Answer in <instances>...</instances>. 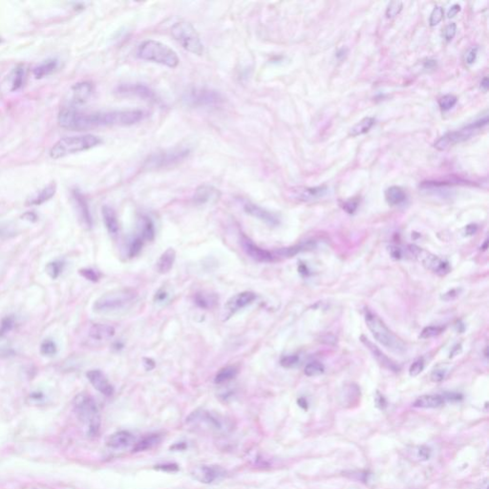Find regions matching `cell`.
Here are the masks:
<instances>
[{"mask_svg":"<svg viewBox=\"0 0 489 489\" xmlns=\"http://www.w3.org/2000/svg\"><path fill=\"white\" fill-rule=\"evenodd\" d=\"M244 210L247 214L251 216V217H255L256 219L267 224L268 226L275 227V226H277L279 224L278 218L274 213L269 212L268 210L265 209V208L255 205L253 203H249V202L246 203L244 205Z\"/></svg>","mask_w":489,"mask_h":489,"instance_id":"20","label":"cell"},{"mask_svg":"<svg viewBox=\"0 0 489 489\" xmlns=\"http://www.w3.org/2000/svg\"><path fill=\"white\" fill-rule=\"evenodd\" d=\"M101 138L96 135L85 134L64 137L57 141L49 151L52 159L59 160L70 155L80 153L101 144Z\"/></svg>","mask_w":489,"mask_h":489,"instance_id":"2","label":"cell"},{"mask_svg":"<svg viewBox=\"0 0 489 489\" xmlns=\"http://www.w3.org/2000/svg\"><path fill=\"white\" fill-rule=\"evenodd\" d=\"M138 57L143 61H150L169 68L177 67L179 65V57L173 49L160 41H143L140 44L137 51Z\"/></svg>","mask_w":489,"mask_h":489,"instance_id":"4","label":"cell"},{"mask_svg":"<svg viewBox=\"0 0 489 489\" xmlns=\"http://www.w3.org/2000/svg\"><path fill=\"white\" fill-rule=\"evenodd\" d=\"M389 253L391 255V257L395 260H401L404 257L403 250L399 247H390L389 248Z\"/></svg>","mask_w":489,"mask_h":489,"instance_id":"55","label":"cell"},{"mask_svg":"<svg viewBox=\"0 0 489 489\" xmlns=\"http://www.w3.org/2000/svg\"><path fill=\"white\" fill-rule=\"evenodd\" d=\"M443 331L444 328L441 326H429L422 330L420 337L422 339H428V338H432L434 336L441 335Z\"/></svg>","mask_w":489,"mask_h":489,"instance_id":"39","label":"cell"},{"mask_svg":"<svg viewBox=\"0 0 489 489\" xmlns=\"http://www.w3.org/2000/svg\"><path fill=\"white\" fill-rule=\"evenodd\" d=\"M56 191H57L56 183H51V184L47 185L46 187H44L42 189H41L40 191H38L37 193L32 195L26 202V205L27 206H41L42 204L49 201L50 199H52L56 194Z\"/></svg>","mask_w":489,"mask_h":489,"instance_id":"25","label":"cell"},{"mask_svg":"<svg viewBox=\"0 0 489 489\" xmlns=\"http://www.w3.org/2000/svg\"><path fill=\"white\" fill-rule=\"evenodd\" d=\"M62 268H63L62 262H51V263L48 264L47 267H46V271H47L48 275H49V276H50L51 278L56 279V278H58V277L61 275Z\"/></svg>","mask_w":489,"mask_h":489,"instance_id":"40","label":"cell"},{"mask_svg":"<svg viewBox=\"0 0 489 489\" xmlns=\"http://www.w3.org/2000/svg\"><path fill=\"white\" fill-rule=\"evenodd\" d=\"M361 341L368 348L369 351L372 353V355L376 359V361L378 362L382 366L389 369L391 371H395V372L399 371V367L395 365V362L392 361L387 355H385L384 353H382L379 348L376 347L375 344H373L372 342L370 341L368 338H366L365 336L362 335Z\"/></svg>","mask_w":489,"mask_h":489,"instance_id":"24","label":"cell"},{"mask_svg":"<svg viewBox=\"0 0 489 489\" xmlns=\"http://www.w3.org/2000/svg\"><path fill=\"white\" fill-rule=\"evenodd\" d=\"M138 296L137 292L133 288H124L115 289L101 295L94 303L95 312L97 313H111L121 309L136 300Z\"/></svg>","mask_w":489,"mask_h":489,"instance_id":"7","label":"cell"},{"mask_svg":"<svg viewBox=\"0 0 489 489\" xmlns=\"http://www.w3.org/2000/svg\"><path fill=\"white\" fill-rule=\"evenodd\" d=\"M444 403V397L440 395H423L418 397L414 402L416 408H439Z\"/></svg>","mask_w":489,"mask_h":489,"instance_id":"29","label":"cell"},{"mask_svg":"<svg viewBox=\"0 0 489 489\" xmlns=\"http://www.w3.org/2000/svg\"><path fill=\"white\" fill-rule=\"evenodd\" d=\"M220 196L221 193L217 188L212 186L203 185L196 189L193 199L197 205H206L218 201Z\"/></svg>","mask_w":489,"mask_h":489,"instance_id":"23","label":"cell"},{"mask_svg":"<svg viewBox=\"0 0 489 489\" xmlns=\"http://www.w3.org/2000/svg\"><path fill=\"white\" fill-rule=\"evenodd\" d=\"M188 155L189 150L188 148H174L162 152H158L156 154L151 155L148 158L146 162V167L153 169L168 168L185 160Z\"/></svg>","mask_w":489,"mask_h":489,"instance_id":"10","label":"cell"},{"mask_svg":"<svg viewBox=\"0 0 489 489\" xmlns=\"http://www.w3.org/2000/svg\"><path fill=\"white\" fill-rule=\"evenodd\" d=\"M184 100L189 105L197 107L214 106L224 101L220 93L206 88H192L188 90Z\"/></svg>","mask_w":489,"mask_h":489,"instance_id":"12","label":"cell"},{"mask_svg":"<svg viewBox=\"0 0 489 489\" xmlns=\"http://www.w3.org/2000/svg\"><path fill=\"white\" fill-rule=\"evenodd\" d=\"M456 32H457V25L452 22L443 29V32H442L443 39L446 41H452L455 37Z\"/></svg>","mask_w":489,"mask_h":489,"instance_id":"48","label":"cell"},{"mask_svg":"<svg viewBox=\"0 0 489 489\" xmlns=\"http://www.w3.org/2000/svg\"><path fill=\"white\" fill-rule=\"evenodd\" d=\"M41 353L45 356H53L57 353L56 343L51 339H45L41 346Z\"/></svg>","mask_w":489,"mask_h":489,"instance_id":"42","label":"cell"},{"mask_svg":"<svg viewBox=\"0 0 489 489\" xmlns=\"http://www.w3.org/2000/svg\"><path fill=\"white\" fill-rule=\"evenodd\" d=\"M357 206H358V200L356 199H350L348 201L345 202L343 204V209L348 212L350 214H353L356 210L357 208Z\"/></svg>","mask_w":489,"mask_h":489,"instance_id":"52","label":"cell"},{"mask_svg":"<svg viewBox=\"0 0 489 489\" xmlns=\"http://www.w3.org/2000/svg\"><path fill=\"white\" fill-rule=\"evenodd\" d=\"M299 361L297 355H286L281 359V365L286 368H292Z\"/></svg>","mask_w":489,"mask_h":489,"instance_id":"51","label":"cell"},{"mask_svg":"<svg viewBox=\"0 0 489 489\" xmlns=\"http://www.w3.org/2000/svg\"><path fill=\"white\" fill-rule=\"evenodd\" d=\"M402 7L403 5L401 1H392L386 10V16L388 19H394L402 12Z\"/></svg>","mask_w":489,"mask_h":489,"instance_id":"43","label":"cell"},{"mask_svg":"<svg viewBox=\"0 0 489 489\" xmlns=\"http://www.w3.org/2000/svg\"><path fill=\"white\" fill-rule=\"evenodd\" d=\"M487 122H488V116L485 115L483 118L480 119L479 121L469 124L463 129L458 130V131H453V132H449L447 134L442 136L441 139H439L438 141H436L434 147H435L436 149H438L440 151H444V150L448 149L449 148L455 146L459 142L468 140L470 137H472L473 135L475 134L476 131H478L479 129H481L484 125H486Z\"/></svg>","mask_w":489,"mask_h":489,"instance_id":"9","label":"cell"},{"mask_svg":"<svg viewBox=\"0 0 489 489\" xmlns=\"http://www.w3.org/2000/svg\"><path fill=\"white\" fill-rule=\"evenodd\" d=\"M117 92L122 96H128V97H137L142 100L149 101H157V97L150 88L143 85V84H139V83H126V84H121L120 85Z\"/></svg>","mask_w":489,"mask_h":489,"instance_id":"14","label":"cell"},{"mask_svg":"<svg viewBox=\"0 0 489 489\" xmlns=\"http://www.w3.org/2000/svg\"><path fill=\"white\" fill-rule=\"evenodd\" d=\"M461 292H462L461 288L451 289V291H449L447 293H445L444 295H442V300H444V301H452V300H454V299H456V298L460 295Z\"/></svg>","mask_w":489,"mask_h":489,"instance_id":"53","label":"cell"},{"mask_svg":"<svg viewBox=\"0 0 489 489\" xmlns=\"http://www.w3.org/2000/svg\"><path fill=\"white\" fill-rule=\"evenodd\" d=\"M238 375V368L235 366H227L222 368L215 376L214 382L217 384H223L230 382Z\"/></svg>","mask_w":489,"mask_h":489,"instance_id":"35","label":"cell"},{"mask_svg":"<svg viewBox=\"0 0 489 489\" xmlns=\"http://www.w3.org/2000/svg\"><path fill=\"white\" fill-rule=\"evenodd\" d=\"M101 214H102V220L104 223V226L107 229L109 234L117 236L119 233L120 226H119L118 217L114 209L109 206H103L101 208Z\"/></svg>","mask_w":489,"mask_h":489,"instance_id":"27","label":"cell"},{"mask_svg":"<svg viewBox=\"0 0 489 489\" xmlns=\"http://www.w3.org/2000/svg\"><path fill=\"white\" fill-rule=\"evenodd\" d=\"M327 192H328V188L326 186L315 187V188L296 187V188H291L289 196L298 201L311 202L320 199L327 194Z\"/></svg>","mask_w":489,"mask_h":489,"instance_id":"15","label":"cell"},{"mask_svg":"<svg viewBox=\"0 0 489 489\" xmlns=\"http://www.w3.org/2000/svg\"><path fill=\"white\" fill-rule=\"evenodd\" d=\"M487 244H488V242H487V240H486V241L484 242V245H483V247H482V248L483 249V250H485V249L487 248Z\"/></svg>","mask_w":489,"mask_h":489,"instance_id":"63","label":"cell"},{"mask_svg":"<svg viewBox=\"0 0 489 489\" xmlns=\"http://www.w3.org/2000/svg\"><path fill=\"white\" fill-rule=\"evenodd\" d=\"M157 469L166 471V472H174L178 470V466L176 464H162V465H157Z\"/></svg>","mask_w":489,"mask_h":489,"instance_id":"58","label":"cell"},{"mask_svg":"<svg viewBox=\"0 0 489 489\" xmlns=\"http://www.w3.org/2000/svg\"><path fill=\"white\" fill-rule=\"evenodd\" d=\"M191 475L198 482L208 484L221 480L226 475V471L217 465H200L193 468Z\"/></svg>","mask_w":489,"mask_h":489,"instance_id":"13","label":"cell"},{"mask_svg":"<svg viewBox=\"0 0 489 489\" xmlns=\"http://www.w3.org/2000/svg\"><path fill=\"white\" fill-rule=\"evenodd\" d=\"M457 97L454 95H445L439 101V105L442 111H448L451 108L454 107L457 103Z\"/></svg>","mask_w":489,"mask_h":489,"instance_id":"41","label":"cell"},{"mask_svg":"<svg viewBox=\"0 0 489 489\" xmlns=\"http://www.w3.org/2000/svg\"><path fill=\"white\" fill-rule=\"evenodd\" d=\"M14 320L13 317L9 316L4 318L0 323V336L5 335L11 329L14 327Z\"/></svg>","mask_w":489,"mask_h":489,"instance_id":"49","label":"cell"},{"mask_svg":"<svg viewBox=\"0 0 489 489\" xmlns=\"http://www.w3.org/2000/svg\"><path fill=\"white\" fill-rule=\"evenodd\" d=\"M364 318L367 327L375 340L379 342L382 346L395 353H402L405 350L403 342L389 330L385 323L375 313L370 310H366Z\"/></svg>","mask_w":489,"mask_h":489,"instance_id":"5","label":"cell"},{"mask_svg":"<svg viewBox=\"0 0 489 489\" xmlns=\"http://www.w3.org/2000/svg\"><path fill=\"white\" fill-rule=\"evenodd\" d=\"M409 253L415 257L422 262V265L425 268L433 271L438 275H445L450 271V265L447 261L440 258L439 256L432 255L422 248H418L415 246H410L408 248Z\"/></svg>","mask_w":489,"mask_h":489,"instance_id":"11","label":"cell"},{"mask_svg":"<svg viewBox=\"0 0 489 489\" xmlns=\"http://www.w3.org/2000/svg\"><path fill=\"white\" fill-rule=\"evenodd\" d=\"M25 79V69L23 65H19L14 68L12 78V90L16 91L22 87Z\"/></svg>","mask_w":489,"mask_h":489,"instance_id":"37","label":"cell"},{"mask_svg":"<svg viewBox=\"0 0 489 489\" xmlns=\"http://www.w3.org/2000/svg\"><path fill=\"white\" fill-rule=\"evenodd\" d=\"M73 407L79 421L85 426L87 435H98L101 429V414L94 399L86 393H81L76 395Z\"/></svg>","mask_w":489,"mask_h":489,"instance_id":"3","label":"cell"},{"mask_svg":"<svg viewBox=\"0 0 489 489\" xmlns=\"http://www.w3.org/2000/svg\"><path fill=\"white\" fill-rule=\"evenodd\" d=\"M80 274L89 281L97 282L100 279L99 273L92 268H82L80 270Z\"/></svg>","mask_w":489,"mask_h":489,"instance_id":"47","label":"cell"},{"mask_svg":"<svg viewBox=\"0 0 489 489\" xmlns=\"http://www.w3.org/2000/svg\"><path fill=\"white\" fill-rule=\"evenodd\" d=\"M460 11H461V6H460L459 4H454L453 6H451L450 9H449L448 13H447V17H449V19L454 17L456 14H458Z\"/></svg>","mask_w":489,"mask_h":489,"instance_id":"59","label":"cell"},{"mask_svg":"<svg viewBox=\"0 0 489 489\" xmlns=\"http://www.w3.org/2000/svg\"><path fill=\"white\" fill-rule=\"evenodd\" d=\"M375 403H376V405H377L379 408H384V407L386 406V401H385L384 396L381 395L379 393L376 394V396H375Z\"/></svg>","mask_w":489,"mask_h":489,"instance_id":"60","label":"cell"},{"mask_svg":"<svg viewBox=\"0 0 489 489\" xmlns=\"http://www.w3.org/2000/svg\"><path fill=\"white\" fill-rule=\"evenodd\" d=\"M443 15H444V11H443V8L438 7L434 8L433 12L431 13V15H430V19H429V23L431 26H436L438 25L441 21H442L443 19Z\"/></svg>","mask_w":489,"mask_h":489,"instance_id":"44","label":"cell"},{"mask_svg":"<svg viewBox=\"0 0 489 489\" xmlns=\"http://www.w3.org/2000/svg\"><path fill=\"white\" fill-rule=\"evenodd\" d=\"M1 42H2V40H1V38H0V43H1Z\"/></svg>","mask_w":489,"mask_h":489,"instance_id":"64","label":"cell"},{"mask_svg":"<svg viewBox=\"0 0 489 489\" xmlns=\"http://www.w3.org/2000/svg\"><path fill=\"white\" fill-rule=\"evenodd\" d=\"M477 55H478V47H473L471 48L467 52V54L465 56V61L467 64H472L474 63L477 59Z\"/></svg>","mask_w":489,"mask_h":489,"instance_id":"56","label":"cell"},{"mask_svg":"<svg viewBox=\"0 0 489 489\" xmlns=\"http://www.w3.org/2000/svg\"><path fill=\"white\" fill-rule=\"evenodd\" d=\"M134 437L128 431H118L109 436L106 441V445L112 449L125 448L132 444Z\"/></svg>","mask_w":489,"mask_h":489,"instance_id":"26","label":"cell"},{"mask_svg":"<svg viewBox=\"0 0 489 489\" xmlns=\"http://www.w3.org/2000/svg\"><path fill=\"white\" fill-rule=\"evenodd\" d=\"M423 369H424V361L422 358H419L410 366L409 374L411 376H416L422 373Z\"/></svg>","mask_w":489,"mask_h":489,"instance_id":"46","label":"cell"},{"mask_svg":"<svg viewBox=\"0 0 489 489\" xmlns=\"http://www.w3.org/2000/svg\"><path fill=\"white\" fill-rule=\"evenodd\" d=\"M175 259H176V251L174 248H168L165 252H162V255L158 259L157 270L161 275L167 274L173 267Z\"/></svg>","mask_w":489,"mask_h":489,"instance_id":"30","label":"cell"},{"mask_svg":"<svg viewBox=\"0 0 489 489\" xmlns=\"http://www.w3.org/2000/svg\"><path fill=\"white\" fill-rule=\"evenodd\" d=\"M374 124H375V119L372 117H366L351 128L350 136L356 137V136L365 134L371 128H373Z\"/></svg>","mask_w":489,"mask_h":489,"instance_id":"34","label":"cell"},{"mask_svg":"<svg viewBox=\"0 0 489 489\" xmlns=\"http://www.w3.org/2000/svg\"><path fill=\"white\" fill-rule=\"evenodd\" d=\"M140 238L142 241H152L155 238L154 224L148 216H141L138 224Z\"/></svg>","mask_w":489,"mask_h":489,"instance_id":"31","label":"cell"},{"mask_svg":"<svg viewBox=\"0 0 489 489\" xmlns=\"http://www.w3.org/2000/svg\"><path fill=\"white\" fill-rule=\"evenodd\" d=\"M171 34L175 41L188 52L195 55H201L204 52V44L200 35L191 23L187 21L175 23L171 28Z\"/></svg>","mask_w":489,"mask_h":489,"instance_id":"8","label":"cell"},{"mask_svg":"<svg viewBox=\"0 0 489 489\" xmlns=\"http://www.w3.org/2000/svg\"><path fill=\"white\" fill-rule=\"evenodd\" d=\"M477 230V226L476 225H469L465 228V233L466 235H473Z\"/></svg>","mask_w":489,"mask_h":489,"instance_id":"61","label":"cell"},{"mask_svg":"<svg viewBox=\"0 0 489 489\" xmlns=\"http://www.w3.org/2000/svg\"><path fill=\"white\" fill-rule=\"evenodd\" d=\"M161 442V437L159 434H150L142 438L141 441L137 442L133 447L134 453L144 452L150 449L154 448Z\"/></svg>","mask_w":489,"mask_h":489,"instance_id":"32","label":"cell"},{"mask_svg":"<svg viewBox=\"0 0 489 489\" xmlns=\"http://www.w3.org/2000/svg\"><path fill=\"white\" fill-rule=\"evenodd\" d=\"M15 233L14 228L9 224H0V239L9 238Z\"/></svg>","mask_w":489,"mask_h":489,"instance_id":"50","label":"cell"},{"mask_svg":"<svg viewBox=\"0 0 489 489\" xmlns=\"http://www.w3.org/2000/svg\"><path fill=\"white\" fill-rule=\"evenodd\" d=\"M71 95L69 101L71 103L70 107H74L76 105L83 104L89 100L91 95L93 93V84L89 81H81L78 82L71 88Z\"/></svg>","mask_w":489,"mask_h":489,"instance_id":"18","label":"cell"},{"mask_svg":"<svg viewBox=\"0 0 489 489\" xmlns=\"http://www.w3.org/2000/svg\"><path fill=\"white\" fill-rule=\"evenodd\" d=\"M59 68V61L57 59H49L46 61H42L38 66H35L33 70L34 78L38 80H41L46 78L48 76L53 74Z\"/></svg>","mask_w":489,"mask_h":489,"instance_id":"28","label":"cell"},{"mask_svg":"<svg viewBox=\"0 0 489 489\" xmlns=\"http://www.w3.org/2000/svg\"><path fill=\"white\" fill-rule=\"evenodd\" d=\"M142 246H143V241L141 240V238L139 236L137 238H135L134 240L131 243L130 247H129V256L134 257L136 255H139Z\"/></svg>","mask_w":489,"mask_h":489,"instance_id":"45","label":"cell"},{"mask_svg":"<svg viewBox=\"0 0 489 489\" xmlns=\"http://www.w3.org/2000/svg\"><path fill=\"white\" fill-rule=\"evenodd\" d=\"M419 457L423 461H427L431 457V450L426 446H422L419 450Z\"/></svg>","mask_w":489,"mask_h":489,"instance_id":"57","label":"cell"},{"mask_svg":"<svg viewBox=\"0 0 489 489\" xmlns=\"http://www.w3.org/2000/svg\"><path fill=\"white\" fill-rule=\"evenodd\" d=\"M72 197H73L77 213L82 225L86 228H91L93 226V219H92V215L90 212V208H89L86 198L78 188L73 189Z\"/></svg>","mask_w":489,"mask_h":489,"instance_id":"16","label":"cell"},{"mask_svg":"<svg viewBox=\"0 0 489 489\" xmlns=\"http://www.w3.org/2000/svg\"><path fill=\"white\" fill-rule=\"evenodd\" d=\"M385 198L389 205L397 206L401 205L406 199V194L404 190L400 187H391L385 192Z\"/></svg>","mask_w":489,"mask_h":489,"instance_id":"33","label":"cell"},{"mask_svg":"<svg viewBox=\"0 0 489 489\" xmlns=\"http://www.w3.org/2000/svg\"><path fill=\"white\" fill-rule=\"evenodd\" d=\"M115 335L114 327L102 324L96 323L93 324L88 330V338L95 343H104L110 340Z\"/></svg>","mask_w":489,"mask_h":489,"instance_id":"21","label":"cell"},{"mask_svg":"<svg viewBox=\"0 0 489 489\" xmlns=\"http://www.w3.org/2000/svg\"><path fill=\"white\" fill-rule=\"evenodd\" d=\"M141 110H122L107 112H82L75 107L62 109L59 114L61 128L73 131H83L93 128L109 126H129L144 118Z\"/></svg>","mask_w":489,"mask_h":489,"instance_id":"1","label":"cell"},{"mask_svg":"<svg viewBox=\"0 0 489 489\" xmlns=\"http://www.w3.org/2000/svg\"><path fill=\"white\" fill-rule=\"evenodd\" d=\"M324 371H325L324 365L318 361L310 362L308 365H306L304 370L305 375L307 376H317V375H322Z\"/></svg>","mask_w":489,"mask_h":489,"instance_id":"38","label":"cell"},{"mask_svg":"<svg viewBox=\"0 0 489 489\" xmlns=\"http://www.w3.org/2000/svg\"><path fill=\"white\" fill-rule=\"evenodd\" d=\"M241 244L244 251L255 261L269 263L274 260V256L269 251L260 248L245 235L242 236Z\"/></svg>","mask_w":489,"mask_h":489,"instance_id":"17","label":"cell"},{"mask_svg":"<svg viewBox=\"0 0 489 489\" xmlns=\"http://www.w3.org/2000/svg\"><path fill=\"white\" fill-rule=\"evenodd\" d=\"M196 304L203 309H209L214 307L217 303V296L211 294L199 293L195 296Z\"/></svg>","mask_w":489,"mask_h":489,"instance_id":"36","label":"cell"},{"mask_svg":"<svg viewBox=\"0 0 489 489\" xmlns=\"http://www.w3.org/2000/svg\"><path fill=\"white\" fill-rule=\"evenodd\" d=\"M446 375V371L445 370H442V369H437V370H434L431 374V379L433 382H442L444 379Z\"/></svg>","mask_w":489,"mask_h":489,"instance_id":"54","label":"cell"},{"mask_svg":"<svg viewBox=\"0 0 489 489\" xmlns=\"http://www.w3.org/2000/svg\"><path fill=\"white\" fill-rule=\"evenodd\" d=\"M488 78L485 77L483 80H482V82H481V88L482 90H484L485 92L488 90Z\"/></svg>","mask_w":489,"mask_h":489,"instance_id":"62","label":"cell"},{"mask_svg":"<svg viewBox=\"0 0 489 489\" xmlns=\"http://www.w3.org/2000/svg\"><path fill=\"white\" fill-rule=\"evenodd\" d=\"M86 376L92 386L102 395L111 396L114 394V387L100 370H90Z\"/></svg>","mask_w":489,"mask_h":489,"instance_id":"19","label":"cell"},{"mask_svg":"<svg viewBox=\"0 0 489 489\" xmlns=\"http://www.w3.org/2000/svg\"><path fill=\"white\" fill-rule=\"evenodd\" d=\"M256 299V295L252 292H242L231 296L226 304V310L230 314H234L242 309L246 308Z\"/></svg>","mask_w":489,"mask_h":489,"instance_id":"22","label":"cell"},{"mask_svg":"<svg viewBox=\"0 0 489 489\" xmlns=\"http://www.w3.org/2000/svg\"><path fill=\"white\" fill-rule=\"evenodd\" d=\"M187 422L192 427L212 434H225L232 428L230 422L224 416L202 409L188 415Z\"/></svg>","mask_w":489,"mask_h":489,"instance_id":"6","label":"cell"}]
</instances>
